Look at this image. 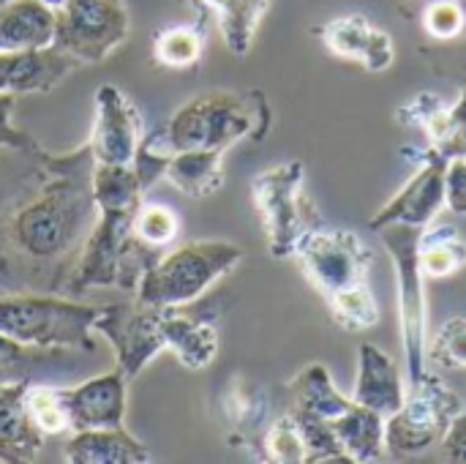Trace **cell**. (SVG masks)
I'll use <instances>...</instances> for the list:
<instances>
[{"instance_id": "40", "label": "cell", "mask_w": 466, "mask_h": 464, "mask_svg": "<svg viewBox=\"0 0 466 464\" xmlns=\"http://www.w3.org/2000/svg\"><path fill=\"white\" fill-rule=\"evenodd\" d=\"M44 3H46V5H52V8H60V5H63L66 0H44Z\"/></svg>"}, {"instance_id": "19", "label": "cell", "mask_w": 466, "mask_h": 464, "mask_svg": "<svg viewBox=\"0 0 466 464\" xmlns=\"http://www.w3.org/2000/svg\"><path fill=\"white\" fill-rule=\"evenodd\" d=\"M27 383H16L0 391V462L30 464L44 451V432L27 413Z\"/></svg>"}, {"instance_id": "29", "label": "cell", "mask_w": 466, "mask_h": 464, "mask_svg": "<svg viewBox=\"0 0 466 464\" xmlns=\"http://www.w3.org/2000/svg\"><path fill=\"white\" fill-rule=\"evenodd\" d=\"M205 52V27L199 25H169L153 38V57L164 68H191Z\"/></svg>"}, {"instance_id": "21", "label": "cell", "mask_w": 466, "mask_h": 464, "mask_svg": "<svg viewBox=\"0 0 466 464\" xmlns=\"http://www.w3.org/2000/svg\"><path fill=\"white\" fill-rule=\"evenodd\" d=\"M268 397L262 388L246 383L243 377L232 380V388H227L224 397V418L229 424V435H232V446L246 449L248 454H254V459H259L262 451V438L268 432Z\"/></svg>"}, {"instance_id": "27", "label": "cell", "mask_w": 466, "mask_h": 464, "mask_svg": "<svg viewBox=\"0 0 466 464\" xmlns=\"http://www.w3.org/2000/svg\"><path fill=\"white\" fill-rule=\"evenodd\" d=\"M418 268L426 282H445L466 268V241L451 224H429L418 235Z\"/></svg>"}, {"instance_id": "16", "label": "cell", "mask_w": 466, "mask_h": 464, "mask_svg": "<svg viewBox=\"0 0 466 464\" xmlns=\"http://www.w3.org/2000/svg\"><path fill=\"white\" fill-rule=\"evenodd\" d=\"M126 386H128V380L115 369V372L90 377L74 388H60L71 432L123 427V421H126Z\"/></svg>"}, {"instance_id": "9", "label": "cell", "mask_w": 466, "mask_h": 464, "mask_svg": "<svg viewBox=\"0 0 466 464\" xmlns=\"http://www.w3.org/2000/svg\"><path fill=\"white\" fill-rule=\"evenodd\" d=\"M295 263L309 284L328 298L350 284L366 282L374 265V252L358 232L322 224L300 241Z\"/></svg>"}, {"instance_id": "28", "label": "cell", "mask_w": 466, "mask_h": 464, "mask_svg": "<svg viewBox=\"0 0 466 464\" xmlns=\"http://www.w3.org/2000/svg\"><path fill=\"white\" fill-rule=\"evenodd\" d=\"M333 320L339 328L350 331V334H360V331H371L380 325L382 320V306L377 301V293L371 287V282H358V284H350L333 295L325 298Z\"/></svg>"}, {"instance_id": "35", "label": "cell", "mask_w": 466, "mask_h": 464, "mask_svg": "<svg viewBox=\"0 0 466 464\" xmlns=\"http://www.w3.org/2000/svg\"><path fill=\"white\" fill-rule=\"evenodd\" d=\"M423 33L431 41H456L466 36L464 0H429L420 14Z\"/></svg>"}, {"instance_id": "33", "label": "cell", "mask_w": 466, "mask_h": 464, "mask_svg": "<svg viewBox=\"0 0 466 464\" xmlns=\"http://www.w3.org/2000/svg\"><path fill=\"white\" fill-rule=\"evenodd\" d=\"M131 232L142 243H147L150 249H164L177 238L180 222H177V213L169 205L142 200V205L137 208V213L131 219Z\"/></svg>"}, {"instance_id": "22", "label": "cell", "mask_w": 466, "mask_h": 464, "mask_svg": "<svg viewBox=\"0 0 466 464\" xmlns=\"http://www.w3.org/2000/svg\"><path fill=\"white\" fill-rule=\"evenodd\" d=\"M66 462L71 464H147L153 454L145 443L128 435L123 427L115 429H82L71 432L66 443Z\"/></svg>"}, {"instance_id": "31", "label": "cell", "mask_w": 466, "mask_h": 464, "mask_svg": "<svg viewBox=\"0 0 466 464\" xmlns=\"http://www.w3.org/2000/svg\"><path fill=\"white\" fill-rule=\"evenodd\" d=\"M262 462H279V464H306V440H303V429L295 418L292 410H287L284 416H279L265 438H262V451H259Z\"/></svg>"}, {"instance_id": "20", "label": "cell", "mask_w": 466, "mask_h": 464, "mask_svg": "<svg viewBox=\"0 0 466 464\" xmlns=\"http://www.w3.org/2000/svg\"><path fill=\"white\" fill-rule=\"evenodd\" d=\"M55 33L57 8L44 0H8L0 5V52L52 46Z\"/></svg>"}, {"instance_id": "10", "label": "cell", "mask_w": 466, "mask_h": 464, "mask_svg": "<svg viewBox=\"0 0 466 464\" xmlns=\"http://www.w3.org/2000/svg\"><path fill=\"white\" fill-rule=\"evenodd\" d=\"M131 16L123 0H66L57 8L55 46L79 63H101L128 36Z\"/></svg>"}, {"instance_id": "26", "label": "cell", "mask_w": 466, "mask_h": 464, "mask_svg": "<svg viewBox=\"0 0 466 464\" xmlns=\"http://www.w3.org/2000/svg\"><path fill=\"white\" fill-rule=\"evenodd\" d=\"M224 150H175L167 159L164 178L186 197H210L224 186Z\"/></svg>"}, {"instance_id": "42", "label": "cell", "mask_w": 466, "mask_h": 464, "mask_svg": "<svg viewBox=\"0 0 466 464\" xmlns=\"http://www.w3.org/2000/svg\"><path fill=\"white\" fill-rule=\"evenodd\" d=\"M418 3H429V0H418Z\"/></svg>"}, {"instance_id": "30", "label": "cell", "mask_w": 466, "mask_h": 464, "mask_svg": "<svg viewBox=\"0 0 466 464\" xmlns=\"http://www.w3.org/2000/svg\"><path fill=\"white\" fill-rule=\"evenodd\" d=\"M60 350L30 347L5 334H0V391L16 383H27L38 369L55 364Z\"/></svg>"}, {"instance_id": "3", "label": "cell", "mask_w": 466, "mask_h": 464, "mask_svg": "<svg viewBox=\"0 0 466 464\" xmlns=\"http://www.w3.org/2000/svg\"><path fill=\"white\" fill-rule=\"evenodd\" d=\"M137 211H98L93 232L85 238L82 254L66 279L71 295H85L93 287L137 290L142 273L161 257V249H150L131 232Z\"/></svg>"}, {"instance_id": "39", "label": "cell", "mask_w": 466, "mask_h": 464, "mask_svg": "<svg viewBox=\"0 0 466 464\" xmlns=\"http://www.w3.org/2000/svg\"><path fill=\"white\" fill-rule=\"evenodd\" d=\"M440 446H442L448 462L466 464V410H461V413L451 421V427H448V432L442 435Z\"/></svg>"}, {"instance_id": "4", "label": "cell", "mask_w": 466, "mask_h": 464, "mask_svg": "<svg viewBox=\"0 0 466 464\" xmlns=\"http://www.w3.org/2000/svg\"><path fill=\"white\" fill-rule=\"evenodd\" d=\"M243 249L229 241H191L161 254L139 279L137 301L147 306H180L202 298L218 279L232 273Z\"/></svg>"}, {"instance_id": "2", "label": "cell", "mask_w": 466, "mask_h": 464, "mask_svg": "<svg viewBox=\"0 0 466 464\" xmlns=\"http://www.w3.org/2000/svg\"><path fill=\"white\" fill-rule=\"evenodd\" d=\"M273 126V107L262 90H221L186 101L167 129L161 142L175 150H229L238 142H262Z\"/></svg>"}, {"instance_id": "13", "label": "cell", "mask_w": 466, "mask_h": 464, "mask_svg": "<svg viewBox=\"0 0 466 464\" xmlns=\"http://www.w3.org/2000/svg\"><path fill=\"white\" fill-rule=\"evenodd\" d=\"M221 298H197L180 306H158L161 309V331L164 347L175 353V358L186 369H205L213 364L218 353V317L224 306Z\"/></svg>"}, {"instance_id": "23", "label": "cell", "mask_w": 466, "mask_h": 464, "mask_svg": "<svg viewBox=\"0 0 466 464\" xmlns=\"http://www.w3.org/2000/svg\"><path fill=\"white\" fill-rule=\"evenodd\" d=\"M273 0H194L205 16H210L232 55H248L257 30L270 11Z\"/></svg>"}, {"instance_id": "38", "label": "cell", "mask_w": 466, "mask_h": 464, "mask_svg": "<svg viewBox=\"0 0 466 464\" xmlns=\"http://www.w3.org/2000/svg\"><path fill=\"white\" fill-rule=\"evenodd\" d=\"M14 98L11 93H0V148H11L19 153H35L38 145L19 129H14L11 123V109H14Z\"/></svg>"}, {"instance_id": "37", "label": "cell", "mask_w": 466, "mask_h": 464, "mask_svg": "<svg viewBox=\"0 0 466 464\" xmlns=\"http://www.w3.org/2000/svg\"><path fill=\"white\" fill-rule=\"evenodd\" d=\"M445 211L466 216V156L451 159L445 170Z\"/></svg>"}, {"instance_id": "34", "label": "cell", "mask_w": 466, "mask_h": 464, "mask_svg": "<svg viewBox=\"0 0 466 464\" xmlns=\"http://www.w3.org/2000/svg\"><path fill=\"white\" fill-rule=\"evenodd\" d=\"M27 413L33 418V424L44 432V435H63L71 432L68 427V413H66V402H63V391L60 388H46V386H27Z\"/></svg>"}, {"instance_id": "12", "label": "cell", "mask_w": 466, "mask_h": 464, "mask_svg": "<svg viewBox=\"0 0 466 464\" xmlns=\"http://www.w3.org/2000/svg\"><path fill=\"white\" fill-rule=\"evenodd\" d=\"M445 170L448 159L431 150L429 145L415 156V172L407 183L369 219V230L380 232L382 227H415L426 230L445 211Z\"/></svg>"}, {"instance_id": "41", "label": "cell", "mask_w": 466, "mask_h": 464, "mask_svg": "<svg viewBox=\"0 0 466 464\" xmlns=\"http://www.w3.org/2000/svg\"><path fill=\"white\" fill-rule=\"evenodd\" d=\"M3 3H8V0H0V5H3Z\"/></svg>"}, {"instance_id": "6", "label": "cell", "mask_w": 466, "mask_h": 464, "mask_svg": "<svg viewBox=\"0 0 466 464\" xmlns=\"http://www.w3.org/2000/svg\"><path fill=\"white\" fill-rule=\"evenodd\" d=\"M101 309L76 304L57 295H3L0 298V334L52 350H96L93 323Z\"/></svg>"}, {"instance_id": "32", "label": "cell", "mask_w": 466, "mask_h": 464, "mask_svg": "<svg viewBox=\"0 0 466 464\" xmlns=\"http://www.w3.org/2000/svg\"><path fill=\"white\" fill-rule=\"evenodd\" d=\"M426 358L437 369L466 372V317H451V320H445L429 336Z\"/></svg>"}, {"instance_id": "25", "label": "cell", "mask_w": 466, "mask_h": 464, "mask_svg": "<svg viewBox=\"0 0 466 464\" xmlns=\"http://www.w3.org/2000/svg\"><path fill=\"white\" fill-rule=\"evenodd\" d=\"M341 449L352 464H377L388 457L385 451V416L352 402L347 413L328 421Z\"/></svg>"}, {"instance_id": "15", "label": "cell", "mask_w": 466, "mask_h": 464, "mask_svg": "<svg viewBox=\"0 0 466 464\" xmlns=\"http://www.w3.org/2000/svg\"><path fill=\"white\" fill-rule=\"evenodd\" d=\"M322 46L347 63L360 66L369 74H382L396 63L393 36L374 25L366 14H341L317 27Z\"/></svg>"}, {"instance_id": "43", "label": "cell", "mask_w": 466, "mask_h": 464, "mask_svg": "<svg viewBox=\"0 0 466 464\" xmlns=\"http://www.w3.org/2000/svg\"><path fill=\"white\" fill-rule=\"evenodd\" d=\"M464 8H466V0H464Z\"/></svg>"}, {"instance_id": "18", "label": "cell", "mask_w": 466, "mask_h": 464, "mask_svg": "<svg viewBox=\"0 0 466 464\" xmlns=\"http://www.w3.org/2000/svg\"><path fill=\"white\" fill-rule=\"evenodd\" d=\"M350 397L355 405L369 407L385 418L393 416L404 405V397H407V383L393 356L371 342L360 345L358 377H355V388Z\"/></svg>"}, {"instance_id": "8", "label": "cell", "mask_w": 466, "mask_h": 464, "mask_svg": "<svg viewBox=\"0 0 466 464\" xmlns=\"http://www.w3.org/2000/svg\"><path fill=\"white\" fill-rule=\"evenodd\" d=\"M393 260L399 317H401V345H404V377L418 380L429 369V306H426V279L418 268V235L415 227H382L377 232Z\"/></svg>"}, {"instance_id": "11", "label": "cell", "mask_w": 466, "mask_h": 464, "mask_svg": "<svg viewBox=\"0 0 466 464\" xmlns=\"http://www.w3.org/2000/svg\"><path fill=\"white\" fill-rule=\"evenodd\" d=\"M93 331L101 334L115 350V369L131 383L139 372L164 353L161 309L147 304H112L98 312Z\"/></svg>"}, {"instance_id": "14", "label": "cell", "mask_w": 466, "mask_h": 464, "mask_svg": "<svg viewBox=\"0 0 466 464\" xmlns=\"http://www.w3.org/2000/svg\"><path fill=\"white\" fill-rule=\"evenodd\" d=\"M145 139V120L137 104L117 88L96 90V123L87 139L96 164H131Z\"/></svg>"}, {"instance_id": "36", "label": "cell", "mask_w": 466, "mask_h": 464, "mask_svg": "<svg viewBox=\"0 0 466 464\" xmlns=\"http://www.w3.org/2000/svg\"><path fill=\"white\" fill-rule=\"evenodd\" d=\"M448 101L440 96V93H434V90H423V93H418V96H412L410 101H404L399 109H396V120L401 123V126H407V129H420L440 107H445Z\"/></svg>"}, {"instance_id": "5", "label": "cell", "mask_w": 466, "mask_h": 464, "mask_svg": "<svg viewBox=\"0 0 466 464\" xmlns=\"http://www.w3.org/2000/svg\"><path fill=\"white\" fill-rule=\"evenodd\" d=\"M251 197L268 238V252L276 260L295 257L300 241L325 224L317 202L306 194V167L298 159L262 170L251 180Z\"/></svg>"}, {"instance_id": "24", "label": "cell", "mask_w": 466, "mask_h": 464, "mask_svg": "<svg viewBox=\"0 0 466 464\" xmlns=\"http://www.w3.org/2000/svg\"><path fill=\"white\" fill-rule=\"evenodd\" d=\"M292 410L333 421L352 407V397L341 394L325 364H309L289 380Z\"/></svg>"}, {"instance_id": "17", "label": "cell", "mask_w": 466, "mask_h": 464, "mask_svg": "<svg viewBox=\"0 0 466 464\" xmlns=\"http://www.w3.org/2000/svg\"><path fill=\"white\" fill-rule=\"evenodd\" d=\"M82 63L60 46L0 52V93L27 96L55 90Z\"/></svg>"}, {"instance_id": "1", "label": "cell", "mask_w": 466, "mask_h": 464, "mask_svg": "<svg viewBox=\"0 0 466 464\" xmlns=\"http://www.w3.org/2000/svg\"><path fill=\"white\" fill-rule=\"evenodd\" d=\"M44 183L33 200L14 211L8 238L27 260H60L87 232V219L96 211L90 172L93 153L79 148L71 156H46L41 150Z\"/></svg>"}, {"instance_id": "7", "label": "cell", "mask_w": 466, "mask_h": 464, "mask_svg": "<svg viewBox=\"0 0 466 464\" xmlns=\"http://www.w3.org/2000/svg\"><path fill=\"white\" fill-rule=\"evenodd\" d=\"M464 410L456 391L431 369L407 383L404 405L385 418V451L393 459L418 457L440 446L451 421Z\"/></svg>"}]
</instances>
